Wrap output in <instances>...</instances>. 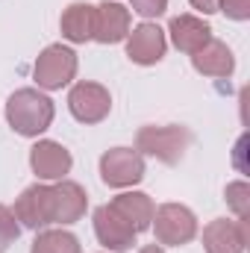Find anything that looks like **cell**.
<instances>
[{
	"label": "cell",
	"instance_id": "1",
	"mask_svg": "<svg viewBox=\"0 0 250 253\" xmlns=\"http://www.w3.org/2000/svg\"><path fill=\"white\" fill-rule=\"evenodd\" d=\"M6 121L18 135H39L53 124V100L39 88H18L6 100Z\"/></svg>",
	"mask_w": 250,
	"mask_h": 253
},
{
	"label": "cell",
	"instance_id": "2",
	"mask_svg": "<svg viewBox=\"0 0 250 253\" xmlns=\"http://www.w3.org/2000/svg\"><path fill=\"white\" fill-rule=\"evenodd\" d=\"M191 144V129L180 124H165V126H141L135 135V150L147 153L165 165H177L186 156Z\"/></svg>",
	"mask_w": 250,
	"mask_h": 253
},
{
	"label": "cell",
	"instance_id": "3",
	"mask_svg": "<svg viewBox=\"0 0 250 253\" xmlns=\"http://www.w3.org/2000/svg\"><path fill=\"white\" fill-rule=\"evenodd\" d=\"M153 230H156V242L159 245H171V248H183L197 236V218L194 212L183 203H165L153 212Z\"/></svg>",
	"mask_w": 250,
	"mask_h": 253
},
{
	"label": "cell",
	"instance_id": "4",
	"mask_svg": "<svg viewBox=\"0 0 250 253\" xmlns=\"http://www.w3.org/2000/svg\"><path fill=\"white\" fill-rule=\"evenodd\" d=\"M33 77L39 83V88L44 91H56L68 85L74 77H77V53L65 44H50L42 50V56L36 59L33 68Z\"/></svg>",
	"mask_w": 250,
	"mask_h": 253
},
{
	"label": "cell",
	"instance_id": "5",
	"mask_svg": "<svg viewBox=\"0 0 250 253\" xmlns=\"http://www.w3.org/2000/svg\"><path fill=\"white\" fill-rule=\"evenodd\" d=\"M100 177L112 189H126L144 180V159L132 147H112L100 156Z\"/></svg>",
	"mask_w": 250,
	"mask_h": 253
},
{
	"label": "cell",
	"instance_id": "6",
	"mask_svg": "<svg viewBox=\"0 0 250 253\" xmlns=\"http://www.w3.org/2000/svg\"><path fill=\"white\" fill-rule=\"evenodd\" d=\"M68 109L80 124H100L112 109V94L100 83H77L68 94Z\"/></svg>",
	"mask_w": 250,
	"mask_h": 253
},
{
	"label": "cell",
	"instance_id": "7",
	"mask_svg": "<svg viewBox=\"0 0 250 253\" xmlns=\"http://www.w3.org/2000/svg\"><path fill=\"white\" fill-rule=\"evenodd\" d=\"M94 233H97V242L103 248H109L112 253H126L135 245V230L126 224L109 203H103V206L94 209Z\"/></svg>",
	"mask_w": 250,
	"mask_h": 253
},
{
	"label": "cell",
	"instance_id": "8",
	"mask_svg": "<svg viewBox=\"0 0 250 253\" xmlns=\"http://www.w3.org/2000/svg\"><path fill=\"white\" fill-rule=\"evenodd\" d=\"M165 30H159L156 24L144 21L138 24L132 33H126V56L135 65H156L165 56Z\"/></svg>",
	"mask_w": 250,
	"mask_h": 253
},
{
	"label": "cell",
	"instance_id": "9",
	"mask_svg": "<svg viewBox=\"0 0 250 253\" xmlns=\"http://www.w3.org/2000/svg\"><path fill=\"white\" fill-rule=\"evenodd\" d=\"M206 253H245L248 248V221H227L215 218L203 230Z\"/></svg>",
	"mask_w": 250,
	"mask_h": 253
},
{
	"label": "cell",
	"instance_id": "10",
	"mask_svg": "<svg viewBox=\"0 0 250 253\" xmlns=\"http://www.w3.org/2000/svg\"><path fill=\"white\" fill-rule=\"evenodd\" d=\"M88 197L80 183L62 180L50 186V224H74L85 215Z\"/></svg>",
	"mask_w": 250,
	"mask_h": 253
},
{
	"label": "cell",
	"instance_id": "11",
	"mask_svg": "<svg viewBox=\"0 0 250 253\" xmlns=\"http://www.w3.org/2000/svg\"><path fill=\"white\" fill-rule=\"evenodd\" d=\"M30 165L36 171L39 180H62L65 174L71 171L74 159H71V150L62 147L59 141H39L33 150H30Z\"/></svg>",
	"mask_w": 250,
	"mask_h": 253
},
{
	"label": "cell",
	"instance_id": "12",
	"mask_svg": "<svg viewBox=\"0 0 250 253\" xmlns=\"http://www.w3.org/2000/svg\"><path fill=\"white\" fill-rule=\"evenodd\" d=\"M15 218L18 224L30 227V230H42L50 224V186H30L21 191V197L15 200Z\"/></svg>",
	"mask_w": 250,
	"mask_h": 253
},
{
	"label": "cell",
	"instance_id": "13",
	"mask_svg": "<svg viewBox=\"0 0 250 253\" xmlns=\"http://www.w3.org/2000/svg\"><path fill=\"white\" fill-rule=\"evenodd\" d=\"M168 33H171L174 47L183 50V53H197L212 39V27L203 18H197V15H177V18H171Z\"/></svg>",
	"mask_w": 250,
	"mask_h": 253
},
{
	"label": "cell",
	"instance_id": "14",
	"mask_svg": "<svg viewBox=\"0 0 250 253\" xmlns=\"http://www.w3.org/2000/svg\"><path fill=\"white\" fill-rule=\"evenodd\" d=\"M129 33V9L121 3H100L97 6V21H94V42L100 44H118Z\"/></svg>",
	"mask_w": 250,
	"mask_h": 253
},
{
	"label": "cell",
	"instance_id": "15",
	"mask_svg": "<svg viewBox=\"0 0 250 253\" xmlns=\"http://www.w3.org/2000/svg\"><path fill=\"white\" fill-rule=\"evenodd\" d=\"M191 65L203 77H230L236 71V56L224 42L209 39L197 53H191Z\"/></svg>",
	"mask_w": 250,
	"mask_h": 253
},
{
	"label": "cell",
	"instance_id": "16",
	"mask_svg": "<svg viewBox=\"0 0 250 253\" xmlns=\"http://www.w3.org/2000/svg\"><path fill=\"white\" fill-rule=\"evenodd\" d=\"M121 218H124L126 224L135 230V236L138 233H144L147 227H150V221H153V200L147 197V194H141V191H124V194H118V197H112V203H109Z\"/></svg>",
	"mask_w": 250,
	"mask_h": 253
},
{
	"label": "cell",
	"instance_id": "17",
	"mask_svg": "<svg viewBox=\"0 0 250 253\" xmlns=\"http://www.w3.org/2000/svg\"><path fill=\"white\" fill-rule=\"evenodd\" d=\"M94 21H97V6L88 3H71L62 12V36L74 44H85L94 39Z\"/></svg>",
	"mask_w": 250,
	"mask_h": 253
},
{
	"label": "cell",
	"instance_id": "18",
	"mask_svg": "<svg viewBox=\"0 0 250 253\" xmlns=\"http://www.w3.org/2000/svg\"><path fill=\"white\" fill-rule=\"evenodd\" d=\"M30 253H83L77 236L65 233V230H44L36 236Z\"/></svg>",
	"mask_w": 250,
	"mask_h": 253
},
{
	"label": "cell",
	"instance_id": "19",
	"mask_svg": "<svg viewBox=\"0 0 250 253\" xmlns=\"http://www.w3.org/2000/svg\"><path fill=\"white\" fill-rule=\"evenodd\" d=\"M224 197H227V206L236 212V218L239 221H248L250 215V186L245 180H239V183H230L227 191H224Z\"/></svg>",
	"mask_w": 250,
	"mask_h": 253
},
{
	"label": "cell",
	"instance_id": "20",
	"mask_svg": "<svg viewBox=\"0 0 250 253\" xmlns=\"http://www.w3.org/2000/svg\"><path fill=\"white\" fill-rule=\"evenodd\" d=\"M21 236V224L15 218V212L9 206L0 203V253H6Z\"/></svg>",
	"mask_w": 250,
	"mask_h": 253
},
{
	"label": "cell",
	"instance_id": "21",
	"mask_svg": "<svg viewBox=\"0 0 250 253\" xmlns=\"http://www.w3.org/2000/svg\"><path fill=\"white\" fill-rule=\"evenodd\" d=\"M218 9L233 21H248L250 18V0H218Z\"/></svg>",
	"mask_w": 250,
	"mask_h": 253
},
{
	"label": "cell",
	"instance_id": "22",
	"mask_svg": "<svg viewBox=\"0 0 250 253\" xmlns=\"http://www.w3.org/2000/svg\"><path fill=\"white\" fill-rule=\"evenodd\" d=\"M168 9V0H132V12H138L141 18H159Z\"/></svg>",
	"mask_w": 250,
	"mask_h": 253
},
{
	"label": "cell",
	"instance_id": "23",
	"mask_svg": "<svg viewBox=\"0 0 250 253\" xmlns=\"http://www.w3.org/2000/svg\"><path fill=\"white\" fill-rule=\"evenodd\" d=\"M194 9H200L203 15H212V12H218V0H188Z\"/></svg>",
	"mask_w": 250,
	"mask_h": 253
},
{
	"label": "cell",
	"instance_id": "24",
	"mask_svg": "<svg viewBox=\"0 0 250 253\" xmlns=\"http://www.w3.org/2000/svg\"><path fill=\"white\" fill-rule=\"evenodd\" d=\"M138 253H162V248H159V245H144Z\"/></svg>",
	"mask_w": 250,
	"mask_h": 253
}]
</instances>
